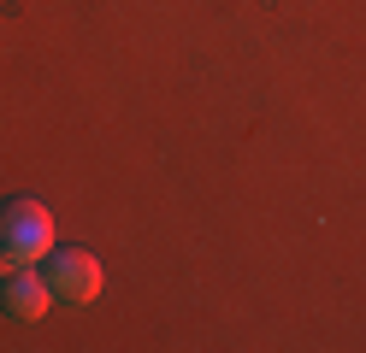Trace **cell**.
Listing matches in <instances>:
<instances>
[{
	"instance_id": "obj_1",
	"label": "cell",
	"mask_w": 366,
	"mask_h": 353,
	"mask_svg": "<svg viewBox=\"0 0 366 353\" xmlns=\"http://www.w3.org/2000/svg\"><path fill=\"white\" fill-rule=\"evenodd\" d=\"M0 242H6L12 253H24V259H48V247H54L48 206L41 200H6L0 206Z\"/></svg>"
},
{
	"instance_id": "obj_2",
	"label": "cell",
	"mask_w": 366,
	"mask_h": 353,
	"mask_svg": "<svg viewBox=\"0 0 366 353\" xmlns=\"http://www.w3.org/2000/svg\"><path fill=\"white\" fill-rule=\"evenodd\" d=\"M48 289L59 300H95L101 295V265H95V253H83V247H48Z\"/></svg>"
},
{
	"instance_id": "obj_3",
	"label": "cell",
	"mask_w": 366,
	"mask_h": 353,
	"mask_svg": "<svg viewBox=\"0 0 366 353\" xmlns=\"http://www.w3.org/2000/svg\"><path fill=\"white\" fill-rule=\"evenodd\" d=\"M48 300H54V289H48V277H36V271H12L0 282V306H6L12 318H41Z\"/></svg>"
},
{
	"instance_id": "obj_4",
	"label": "cell",
	"mask_w": 366,
	"mask_h": 353,
	"mask_svg": "<svg viewBox=\"0 0 366 353\" xmlns=\"http://www.w3.org/2000/svg\"><path fill=\"white\" fill-rule=\"evenodd\" d=\"M24 265H30V259H24V253H12L6 242H0V282H6L12 271H24Z\"/></svg>"
}]
</instances>
